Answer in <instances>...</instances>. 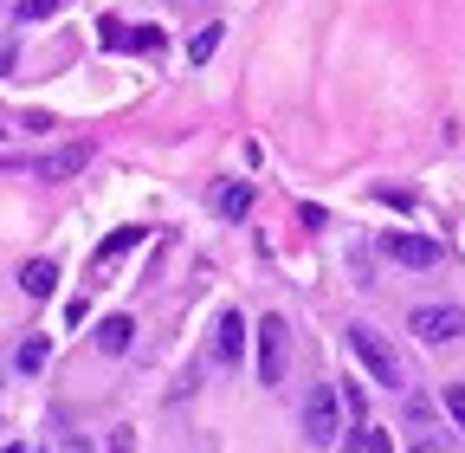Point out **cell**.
I'll return each mask as SVG.
<instances>
[{"mask_svg":"<svg viewBox=\"0 0 465 453\" xmlns=\"http://www.w3.org/2000/svg\"><path fill=\"white\" fill-rule=\"evenodd\" d=\"M84 162H91V143H65V149H52V156H26V162L0 156V168H14V176H39V182H72Z\"/></svg>","mask_w":465,"mask_h":453,"instance_id":"1","label":"cell"},{"mask_svg":"<svg viewBox=\"0 0 465 453\" xmlns=\"http://www.w3.org/2000/svg\"><path fill=\"white\" fill-rule=\"evenodd\" d=\"M342 434V395L330 388V382H317L311 395H304V440L311 447H330Z\"/></svg>","mask_w":465,"mask_h":453,"instance_id":"2","label":"cell"},{"mask_svg":"<svg viewBox=\"0 0 465 453\" xmlns=\"http://www.w3.org/2000/svg\"><path fill=\"white\" fill-rule=\"evenodd\" d=\"M342 344L362 357V369H369V376H375L381 388H401V363H394V350L381 344V337H375L369 324H349V330H342Z\"/></svg>","mask_w":465,"mask_h":453,"instance_id":"3","label":"cell"},{"mask_svg":"<svg viewBox=\"0 0 465 453\" xmlns=\"http://www.w3.org/2000/svg\"><path fill=\"white\" fill-rule=\"evenodd\" d=\"M381 253H388L394 266H407V272H433V266L446 259L440 240H427V234H401V226H394V234H381Z\"/></svg>","mask_w":465,"mask_h":453,"instance_id":"4","label":"cell"},{"mask_svg":"<svg viewBox=\"0 0 465 453\" xmlns=\"http://www.w3.org/2000/svg\"><path fill=\"white\" fill-rule=\"evenodd\" d=\"M407 330L420 344H452V337H465V311L459 305H420V311H407Z\"/></svg>","mask_w":465,"mask_h":453,"instance_id":"5","label":"cell"},{"mask_svg":"<svg viewBox=\"0 0 465 453\" xmlns=\"http://www.w3.org/2000/svg\"><path fill=\"white\" fill-rule=\"evenodd\" d=\"M246 330H252V324H246L240 311H226V317L213 324V363L240 369V363H246Z\"/></svg>","mask_w":465,"mask_h":453,"instance_id":"6","label":"cell"},{"mask_svg":"<svg viewBox=\"0 0 465 453\" xmlns=\"http://www.w3.org/2000/svg\"><path fill=\"white\" fill-rule=\"evenodd\" d=\"M259 382H284V317L259 324Z\"/></svg>","mask_w":465,"mask_h":453,"instance_id":"7","label":"cell"},{"mask_svg":"<svg viewBox=\"0 0 465 453\" xmlns=\"http://www.w3.org/2000/svg\"><path fill=\"white\" fill-rule=\"evenodd\" d=\"M91 337H97V350H104V357H124V350L136 344V317H130V311H110V317H97Z\"/></svg>","mask_w":465,"mask_h":453,"instance_id":"8","label":"cell"},{"mask_svg":"<svg viewBox=\"0 0 465 453\" xmlns=\"http://www.w3.org/2000/svg\"><path fill=\"white\" fill-rule=\"evenodd\" d=\"M149 240V226H116V234H104V247L91 253V272H104V266H116V259H124V253H136Z\"/></svg>","mask_w":465,"mask_h":453,"instance_id":"9","label":"cell"},{"mask_svg":"<svg viewBox=\"0 0 465 453\" xmlns=\"http://www.w3.org/2000/svg\"><path fill=\"white\" fill-rule=\"evenodd\" d=\"M97 39H104L110 52H155V45H162V33H149V26H143V33H130L124 20H104V26H97Z\"/></svg>","mask_w":465,"mask_h":453,"instance_id":"10","label":"cell"},{"mask_svg":"<svg viewBox=\"0 0 465 453\" xmlns=\"http://www.w3.org/2000/svg\"><path fill=\"white\" fill-rule=\"evenodd\" d=\"M213 214L220 220H246L252 214V188L246 182H213Z\"/></svg>","mask_w":465,"mask_h":453,"instance_id":"11","label":"cell"},{"mask_svg":"<svg viewBox=\"0 0 465 453\" xmlns=\"http://www.w3.org/2000/svg\"><path fill=\"white\" fill-rule=\"evenodd\" d=\"M20 292H26V298H52V292H58V266H52V259H26V266H20Z\"/></svg>","mask_w":465,"mask_h":453,"instance_id":"12","label":"cell"},{"mask_svg":"<svg viewBox=\"0 0 465 453\" xmlns=\"http://www.w3.org/2000/svg\"><path fill=\"white\" fill-rule=\"evenodd\" d=\"M220 39H226V26H220V20H207V26L188 39V65H207L213 52H220Z\"/></svg>","mask_w":465,"mask_h":453,"instance_id":"13","label":"cell"},{"mask_svg":"<svg viewBox=\"0 0 465 453\" xmlns=\"http://www.w3.org/2000/svg\"><path fill=\"white\" fill-rule=\"evenodd\" d=\"M45 357H52V344H45V337H26V344H20V357H14V363H20L26 376H39V369H45Z\"/></svg>","mask_w":465,"mask_h":453,"instance_id":"14","label":"cell"},{"mask_svg":"<svg viewBox=\"0 0 465 453\" xmlns=\"http://www.w3.org/2000/svg\"><path fill=\"white\" fill-rule=\"evenodd\" d=\"M342 447H362V453H394V440H388L381 428H356V434H349Z\"/></svg>","mask_w":465,"mask_h":453,"instance_id":"15","label":"cell"},{"mask_svg":"<svg viewBox=\"0 0 465 453\" xmlns=\"http://www.w3.org/2000/svg\"><path fill=\"white\" fill-rule=\"evenodd\" d=\"M440 402H446V415H452V428L465 434V388H459V382H446V388H440Z\"/></svg>","mask_w":465,"mask_h":453,"instance_id":"16","label":"cell"},{"mask_svg":"<svg viewBox=\"0 0 465 453\" xmlns=\"http://www.w3.org/2000/svg\"><path fill=\"white\" fill-rule=\"evenodd\" d=\"M45 14H58V0H20L14 7V20H45Z\"/></svg>","mask_w":465,"mask_h":453,"instance_id":"17","label":"cell"},{"mask_svg":"<svg viewBox=\"0 0 465 453\" xmlns=\"http://www.w3.org/2000/svg\"><path fill=\"white\" fill-rule=\"evenodd\" d=\"M14 72V39H0V78Z\"/></svg>","mask_w":465,"mask_h":453,"instance_id":"18","label":"cell"},{"mask_svg":"<svg viewBox=\"0 0 465 453\" xmlns=\"http://www.w3.org/2000/svg\"><path fill=\"white\" fill-rule=\"evenodd\" d=\"M0 453H26V447H0Z\"/></svg>","mask_w":465,"mask_h":453,"instance_id":"19","label":"cell"},{"mask_svg":"<svg viewBox=\"0 0 465 453\" xmlns=\"http://www.w3.org/2000/svg\"><path fill=\"white\" fill-rule=\"evenodd\" d=\"M414 453H433V447H414Z\"/></svg>","mask_w":465,"mask_h":453,"instance_id":"20","label":"cell"}]
</instances>
